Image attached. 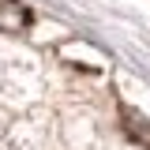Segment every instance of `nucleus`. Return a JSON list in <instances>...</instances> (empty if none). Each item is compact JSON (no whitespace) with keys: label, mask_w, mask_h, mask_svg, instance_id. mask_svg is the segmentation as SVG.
<instances>
[{"label":"nucleus","mask_w":150,"mask_h":150,"mask_svg":"<svg viewBox=\"0 0 150 150\" xmlns=\"http://www.w3.org/2000/svg\"><path fill=\"white\" fill-rule=\"evenodd\" d=\"M30 23V11L19 4V0H0V30H8V34H15Z\"/></svg>","instance_id":"obj_1"}]
</instances>
